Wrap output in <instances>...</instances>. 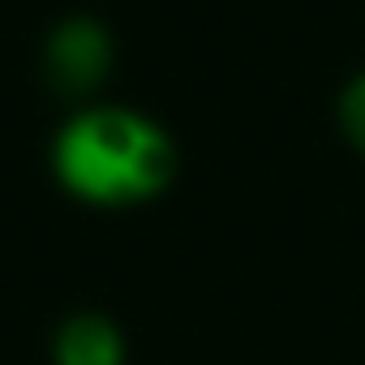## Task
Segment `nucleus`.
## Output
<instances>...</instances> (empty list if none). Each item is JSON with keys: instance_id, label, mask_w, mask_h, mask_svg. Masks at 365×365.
Instances as JSON below:
<instances>
[{"instance_id": "1", "label": "nucleus", "mask_w": 365, "mask_h": 365, "mask_svg": "<svg viewBox=\"0 0 365 365\" xmlns=\"http://www.w3.org/2000/svg\"><path fill=\"white\" fill-rule=\"evenodd\" d=\"M56 172L78 198L125 207L146 202L168 185L176 172V150L155 120L125 108H95L61 133Z\"/></svg>"}, {"instance_id": "2", "label": "nucleus", "mask_w": 365, "mask_h": 365, "mask_svg": "<svg viewBox=\"0 0 365 365\" xmlns=\"http://www.w3.org/2000/svg\"><path fill=\"white\" fill-rule=\"evenodd\" d=\"M112 61V43L103 35L99 22L91 18H69L56 35H52V48H48V65H52V78L65 86V91H86L103 78Z\"/></svg>"}, {"instance_id": "3", "label": "nucleus", "mask_w": 365, "mask_h": 365, "mask_svg": "<svg viewBox=\"0 0 365 365\" xmlns=\"http://www.w3.org/2000/svg\"><path fill=\"white\" fill-rule=\"evenodd\" d=\"M56 361L61 365H120L125 361V339L108 318H73L61 339H56Z\"/></svg>"}, {"instance_id": "4", "label": "nucleus", "mask_w": 365, "mask_h": 365, "mask_svg": "<svg viewBox=\"0 0 365 365\" xmlns=\"http://www.w3.org/2000/svg\"><path fill=\"white\" fill-rule=\"evenodd\" d=\"M339 129L365 155V73L348 78V86L339 91Z\"/></svg>"}]
</instances>
